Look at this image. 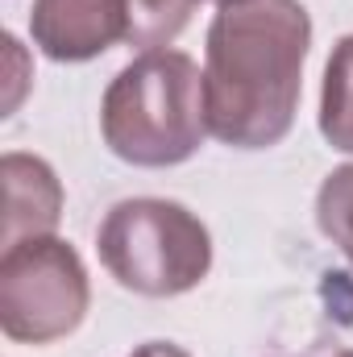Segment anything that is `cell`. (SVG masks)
Wrapping results in <instances>:
<instances>
[{
	"label": "cell",
	"mask_w": 353,
	"mask_h": 357,
	"mask_svg": "<svg viewBox=\"0 0 353 357\" xmlns=\"http://www.w3.org/2000/svg\"><path fill=\"white\" fill-rule=\"evenodd\" d=\"M312 17L299 0H216L204 38L208 133L229 150L278 146L299 112Z\"/></svg>",
	"instance_id": "6da1fadb"
},
{
	"label": "cell",
	"mask_w": 353,
	"mask_h": 357,
	"mask_svg": "<svg viewBox=\"0 0 353 357\" xmlns=\"http://www.w3.org/2000/svg\"><path fill=\"white\" fill-rule=\"evenodd\" d=\"M104 146L146 171L183 167L200 154L208 133L204 71L183 50H146L112 75L100 100Z\"/></svg>",
	"instance_id": "7a4b0ae2"
},
{
	"label": "cell",
	"mask_w": 353,
	"mask_h": 357,
	"mask_svg": "<svg viewBox=\"0 0 353 357\" xmlns=\"http://www.w3.org/2000/svg\"><path fill=\"white\" fill-rule=\"evenodd\" d=\"M96 254L125 291L146 299H175L208 278L212 233L179 199L133 195L104 212L96 229Z\"/></svg>",
	"instance_id": "3957f363"
},
{
	"label": "cell",
	"mask_w": 353,
	"mask_h": 357,
	"mask_svg": "<svg viewBox=\"0 0 353 357\" xmlns=\"http://www.w3.org/2000/svg\"><path fill=\"white\" fill-rule=\"evenodd\" d=\"M91 307V278L71 241L29 237L0 254V328L17 345L71 337Z\"/></svg>",
	"instance_id": "277c9868"
},
{
	"label": "cell",
	"mask_w": 353,
	"mask_h": 357,
	"mask_svg": "<svg viewBox=\"0 0 353 357\" xmlns=\"http://www.w3.org/2000/svg\"><path fill=\"white\" fill-rule=\"evenodd\" d=\"M29 38L54 63H91L125 42V0H33Z\"/></svg>",
	"instance_id": "5b68a950"
},
{
	"label": "cell",
	"mask_w": 353,
	"mask_h": 357,
	"mask_svg": "<svg viewBox=\"0 0 353 357\" xmlns=\"http://www.w3.org/2000/svg\"><path fill=\"white\" fill-rule=\"evenodd\" d=\"M0 183H4V229H0L4 250L29 237H54L63 220V183L54 167L38 154L8 150L0 158Z\"/></svg>",
	"instance_id": "8992f818"
},
{
	"label": "cell",
	"mask_w": 353,
	"mask_h": 357,
	"mask_svg": "<svg viewBox=\"0 0 353 357\" xmlns=\"http://www.w3.org/2000/svg\"><path fill=\"white\" fill-rule=\"evenodd\" d=\"M320 133L333 150L353 154V33H345L329 63L320 84Z\"/></svg>",
	"instance_id": "52a82bcc"
},
{
	"label": "cell",
	"mask_w": 353,
	"mask_h": 357,
	"mask_svg": "<svg viewBox=\"0 0 353 357\" xmlns=\"http://www.w3.org/2000/svg\"><path fill=\"white\" fill-rule=\"evenodd\" d=\"M204 0H125V46L167 50Z\"/></svg>",
	"instance_id": "ba28073f"
},
{
	"label": "cell",
	"mask_w": 353,
	"mask_h": 357,
	"mask_svg": "<svg viewBox=\"0 0 353 357\" xmlns=\"http://www.w3.org/2000/svg\"><path fill=\"white\" fill-rule=\"evenodd\" d=\"M316 225L353 266V162L324 175L316 191Z\"/></svg>",
	"instance_id": "9c48e42d"
},
{
	"label": "cell",
	"mask_w": 353,
	"mask_h": 357,
	"mask_svg": "<svg viewBox=\"0 0 353 357\" xmlns=\"http://www.w3.org/2000/svg\"><path fill=\"white\" fill-rule=\"evenodd\" d=\"M129 357H191L183 345H171V341H146V345H137Z\"/></svg>",
	"instance_id": "30bf717a"
},
{
	"label": "cell",
	"mask_w": 353,
	"mask_h": 357,
	"mask_svg": "<svg viewBox=\"0 0 353 357\" xmlns=\"http://www.w3.org/2000/svg\"><path fill=\"white\" fill-rule=\"evenodd\" d=\"M299 357H353V349H316V354H299Z\"/></svg>",
	"instance_id": "8fae6325"
}]
</instances>
